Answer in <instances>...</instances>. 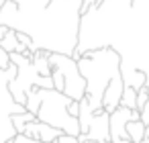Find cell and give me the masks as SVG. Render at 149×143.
<instances>
[{
  "mask_svg": "<svg viewBox=\"0 0 149 143\" xmlns=\"http://www.w3.org/2000/svg\"><path fill=\"white\" fill-rule=\"evenodd\" d=\"M112 47L125 86L149 90V0H96L82 15L74 57Z\"/></svg>",
  "mask_w": 149,
  "mask_h": 143,
  "instance_id": "obj_1",
  "label": "cell"
},
{
  "mask_svg": "<svg viewBox=\"0 0 149 143\" xmlns=\"http://www.w3.org/2000/svg\"><path fill=\"white\" fill-rule=\"evenodd\" d=\"M80 4L76 0H6L0 23L27 33L37 49L74 55L80 33Z\"/></svg>",
  "mask_w": 149,
  "mask_h": 143,
  "instance_id": "obj_2",
  "label": "cell"
},
{
  "mask_svg": "<svg viewBox=\"0 0 149 143\" xmlns=\"http://www.w3.org/2000/svg\"><path fill=\"white\" fill-rule=\"evenodd\" d=\"M78 68L86 78V98L94 112H112L120 106L125 80L120 72V55L112 47L90 49L78 57Z\"/></svg>",
  "mask_w": 149,
  "mask_h": 143,
  "instance_id": "obj_3",
  "label": "cell"
},
{
  "mask_svg": "<svg viewBox=\"0 0 149 143\" xmlns=\"http://www.w3.org/2000/svg\"><path fill=\"white\" fill-rule=\"evenodd\" d=\"M74 98H70L61 90L35 86V88L29 90L25 106H27V110L35 112L39 121H43L47 125H53L68 135L78 137L80 135V121H78V116L70 114V110H68V104Z\"/></svg>",
  "mask_w": 149,
  "mask_h": 143,
  "instance_id": "obj_4",
  "label": "cell"
},
{
  "mask_svg": "<svg viewBox=\"0 0 149 143\" xmlns=\"http://www.w3.org/2000/svg\"><path fill=\"white\" fill-rule=\"evenodd\" d=\"M10 59L13 63L17 66V78L10 80L8 88L15 96L17 102L25 104L27 100V94L31 88L39 86V88H53V78L51 76H41L31 59V55H25V53H19V51H13L10 53Z\"/></svg>",
  "mask_w": 149,
  "mask_h": 143,
  "instance_id": "obj_5",
  "label": "cell"
},
{
  "mask_svg": "<svg viewBox=\"0 0 149 143\" xmlns=\"http://www.w3.org/2000/svg\"><path fill=\"white\" fill-rule=\"evenodd\" d=\"M17 78V66L10 63V68L0 70V143H6L10 139H15L17 129L13 125V114L17 112H25L27 106L17 102L8 84L10 80Z\"/></svg>",
  "mask_w": 149,
  "mask_h": 143,
  "instance_id": "obj_6",
  "label": "cell"
},
{
  "mask_svg": "<svg viewBox=\"0 0 149 143\" xmlns=\"http://www.w3.org/2000/svg\"><path fill=\"white\" fill-rule=\"evenodd\" d=\"M49 61L63 76V92L74 100H82L86 96V78L78 68V59L65 53H49Z\"/></svg>",
  "mask_w": 149,
  "mask_h": 143,
  "instance_id": "obj_7",
  "label": "cell"
},
{
  "mask_svg": "<svg viewBox=\"0 0 149 143\" xmlns=\"http://www.w3.org/2000/svg\"><path fill=\"white\" fill-rule=\"evenodd\" d=\"M78 139H80V143L84 139H92V141H98V143L110 141V112H106V110L94 112V116L88 125V131L80 133Z\"/></svg>",
  "mask_w": 149,
  "mask_h": 143,
  "instance_id": "obj_8",
  "label": "cell"
},
{
  "mask_svg": "<svg viewBox=\"0 0 149 143\" xmlns=\"http://www.w3.org/2000/svg\"><path fill=\"white\" fill-rule=\"evenodd\" d=\"M23 133L29 135V137H33V139H39V141H43V143L55 141L59 135H63L61 129H57V127H53V125H47V123H43V121H39V119L31 121V123L25 127Z\"/></svg>",
  "mask_w": 149,
  "mask_h": 143,
  "instance_id": "obj_9",
  "label": "cell"
},
{
  "mask_svg": "<svg viewBox=\"0 0 149 143\" xmlns=\"http://www.w3.org/2000/svg\"><path fill=\"white\" fill-rule=\"evenodd\" d=\"M0 45H2V47H4L8 53H13V51H19V53L31 55V51H29L25 45H21V41H19V35H17V31H15V29H8V31H6L4 39L0 41Z\"/></svg>",
  "mask_w": 149,
  "mask_h": 143,
  "instance_id": "obj_10",
  "label": "cell"
},
{
  "mask_svg": "<svg viewBox=\"0 0 149 143\" xmlns=\"http://www.w3.org/2000/svg\"><path fill=\"white\" fill-rule=\"evenodd\" d=\"M15 143H43V141L33 139V137H29V135H25V133H17V135H15ZM47 143H80V139L74 137V135L63 133V135H59L55 141H47Z\"/></svg>",
  "mask_w": 149,
  "mask_h": 143,
  "instance_id": "obj_11",
  "label": "cell"
},
{
  "mask_svg": "<svg viewBox=\"0 0 149 143\" xmlns=\"http://www.w3.org/2000/svg\"><path fill=\"white\" fill-rule=\"evenodd\" d=\"M145 123L141 121V119H131L129 123H127V135H129V139L133 141V143H139L143 137H145Z\"/></svg>",
  "mask_w": 149,
  "mask_h": 143,
  "instance_id": "obj_12",
  "label": "cell"
},
{
  "mask_svg": "<svg viewBox=\"0 0 149 143\" xmlns=\"http://www.w3.org/2000/svg\"><path fill=\"white\" fill-rule=\"evenodd\" d=\"M35 119H37V114H35V112H31V110L17 112V114H13V125H15L17 133H23V131H25V127H27L31 121H35Z\"/></svg>",
  "mask_w": 149,
  "mask_h": 143,
  "instance_id": "obj_13",
  "label": "cell"
},
{
  "mask_svg": "<svg viewBox=\"0 0 149 143\" xmlns=\"http://www.w3.org/2000/svg\"><path fill=\"white\" fill-rule=\"evenodd\" d=\"M137 92H139V90H135V88H131V86H125L120 104L127 106V108H137Z\"/></svg>",
  "mask_w": 149,
  "mask_h": 143,
  "instance_id": "obj_14",
  "label": "cell"
},
{
  "mask_svg": "<svg viewBox=\"0 0 149 143\" xmlns=\"http://www.w3.org/2000/svg\"><path fill=\"white\" fill-rule=\"evenodd\" d=\"M51 78H53V88L63 92V76H61V72H59L57 68L51 70Z\"/></svg>",
  "mask_w": 149,
  "mask_h": 143,
  "instance_id": "obj_15",
  "label": "cell"
},
{
  "mask_svg": "<svg viewBox=\"0 0 149 143\" xmlns=\"http://www.w3.org/2000/svg\"><path fill=\"white\" fill-rule=\"evenodd\" d=\"M10 63H13V59H10V53L0 45V70H6V68H10Z\"/></svg>",
  "mask_w": 149,
  "mask_h": 143,
  "instance_id": "obj_16",
  "label": "cell"
},
{
  "mask_svg": "<svg viewBox=\"0 0 149 143\" xmlns=\"http://www.w3.org/2000/svg\"><path fill=\"white\" fill-rule=\"evenodd\" d=\"M147 100H149V90H147V88L143 86V88H141V90L137 92V108L141 110V108H143V106L147 104Z\"/></svg>",
  "mask_w": 149,
  "mask_h": 143,
  "instance_id": "obj_17",
  "label": "cell"
},
{
  "mask_svg": "<svg viewBox=\"0 0 149 143\" xmlns=\"http://www.w3.org/2000/svg\"><path fill=\"white\" fill-rule=\"evenodd\" d=\"M68 110H70V114L78 116V114H80V100H72V102L68 104Z\"/></svg>",
  "mask_w": 149,
  "mask_h": 143,
  "instance_id": "obj_18",
  "label": "cell"
},
{
  "mask_svg": "<svg viewBox=\"0 0 149 143\" xmlns=\"http://www.w3.org/2000/svg\"><path fill=\"white\" fill-rule=\"evenodd\" d=\"M76 2L80 4V13L84 15V13H86V10H88V8H90L94 2H96V0H76Z\"/></svg>",
  "mask_w": 149,
  "mask_h": 143,
  "instance_id": "obj_19",
  "label": "cell"
},
{
  "mask_svg": "<svg viewBox=\"0 0 149 143\" xmlns=\"http://www.w3.org/2000/svg\"><path fill=\"white\" fill-rule=\"evenodd\" d=\"M10 27H6V25H2V23H0V41H2L4 39V35H6V31H8Z\"/></svg>",
  "mask_w": 149,
  "mask_h": 143,
  "instance_id": "obj_20",
  "label": "cell"
},
{
  "mask_svg": "<svg viewBox=\"0 0 149 143\" xmlns=\"http://www.w3.org/2000/svg\"><path fill=\"white\" fill-rule=\"evenodd\" d=\"M112 143H133L131 139H123V137H116V139H110Z\"/></svg>",
  "mask_w": 149,
  "mask_h": 143,
  "instance_id": "obj_21",
  "label": "cell"
},
{
  "mask_svg": "<svg viewBox=\"0 0 149 143\" xmlns=\"http://www.w3.org/2000/svg\"><path fill=\"white\" fill-rule=\"evenodd\" d=\"M4 2H6V0H0V8H2V6H4Z\"/></svg>",
  "mask_w": 149,
  "mask_h": 143,
  "instance_id": "obj_22",
  "label": "cell"
},
{
  "mask_svg": "<svg viewBox=\"0 0 149 143\" xmlns=\"http://www.w3.org/2000/svg\"><path fill=\"white\" fill-rule=\"evenodd\" d=\"M104 143H112V141H104Z\"/></svg>",
  "mask_w": 149,
  "mask_h": 143,
  "instance_id": "obj_23",
  "label": "cell"
}]
</instances>
